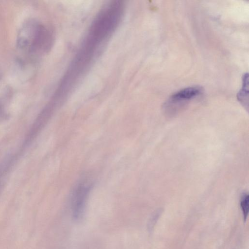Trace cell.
Instances as JSON below:
<instances>
[{
  "mask_svg": "<svg viewBox=\"0 0 249 249\" xmlns=\"http://www.w3.org/2000/svg\"><path fill=\"white\" fill-rule=\"evenodd\" d=\"M91 183L89 179L85 178L76 186L71 196V208L73 218L76 220L83 216Z\"/></svg>",
  "mask_w": 249,
  "mask_h": 249,
  "instance_id": "cell-1",
  "label": "cell"
},
{
  "mask_svg": "<svg viewBox=\"0 0 249 249\" xmlns=\"http://www.w3.org/2000/svg\"><path fill=\"white\" fill-rule=\"evenodd\" d=\"M38 23L32 19L23 24L17 37V46L19 49L29 52L35 39Z\"/></svg>",
  "mask_w": 249,
  "mask_h": 249,
  "instance_id": "cell-2",
  "label": "cell"
},
{
  "mask_svg": "<svg viewBox=\"0 0 249 249\" xmlns=\"http://www.w3.org/2000/svg\"><path fill=\"white\" fill-rule=\"evenodd\" d=\"M202 89L199 86H193L182 89L171 96L169 103L178 104L189 100L201 93Z\"/></svg>",
  "mask_w": 249,
  "mask_h": 249,
  "instance_id": "cell-3",
  "label": "cell"
},
{
  "mask_svg": "<svg viewBox=\"0 0 249 249\" xmlns=\"http://www.w3.org/2000/svg\"><path fill=\"white\" fill-rule=\"evenodd\" d=\"M243 87L237 94L238 100L248 110V74L243 77Z\"/></svg>",
  "mask_w": 249,
  "mask_h": 249,
  "instance_id": "cell-4",
  "label": "cell"
},
{
  "mask_svg": "<svg viewBox=\"0 0 249 249\" xmlns=\"http://www.w3.org/2000/svg\"><path fill=\"white\" fill-rule=\"evenodd\" d=\"M240 206L242 211L244 219L246 220L249 212V198L248 194H244L241 198Z\"/></svg>",
  "mask_w": 249,
  "mask_h": 249,
  "instance_id": "cell-5",
  "label": "cell"
},
{
  "mask_svg": "<svg viewBox=\"0 0 249 249\" xmlns=\"http://www.w3.org/2000/svg\"><path fill=\"white\" fill-rule=\"evenodd\" d=\"M160 211H158L155 212L152 216L150 218L148 224V228L149 230H151L153 229V227L154 226L156 222L157 221L159 215L160 214Z\"/></svg>",
  "mask_w": 249,
  "mask_h": 249,
  "instance_id": "cell-6",
  "label": "cell"
}]
</instances>
